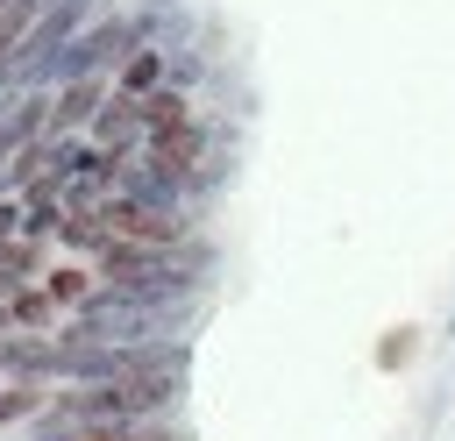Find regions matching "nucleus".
<instances>
[{"mask_svg":"<svg viewBox=\"0 0 455 441\" xmlns=\"http://www.w3.org/2000/svg\"><path fill=\"white\" fill-rule=\"evenodd\" d=\"M7 320H14V334H57V327H71V313L57 306V292H50L43 277L7 299Z\"/></svg>","mask_w":455,"mask_h":441,"instance_id":"7ed1b4c3","label":"nucleus"},{"mask_svg":"<svg viewBox=\"0 0 455 441\" xmlns=\"http://www.w3.org/2000/svg\"><path fill=\"white\" fill-rule=\"evenodd\" d=\"M412 349H419V327H391V334L377 341V370H405Z\"/></svg>","mask_w":455,"mask_h":441,"instance_id":"20e7f679","label":"nucleus"},{"mask_svg":"<svg viewBox=\"0 0 455 441\" xmlns=\"http://www.w3.org/2000/svg\"><path fill=\"white\" fill-rule=\"evenodd\" d=\"M192 121H199V107H192L185 85H156V92L135 100V128L142 135H171V128H192Z\"/></svg>","mask_w":455,"mask_h":441,"instance_id":"f03ea898","label":"nucleus"},{"mask_svg":"<svg viewBox=\"0 0 455 441\" xmlns=\"http://www.w3.org/2000/svg\"><path fill=\"white\" fill-rule=\"evenodd\" d=\"M156 85H171V50H164V43H135V50L114 64V92H121V100H142V92H156Z\"/></svg>","mask_w":455,"mask_h":441,"instance_id":"f257e3e1","label":"nucleus"}]
</instances>
